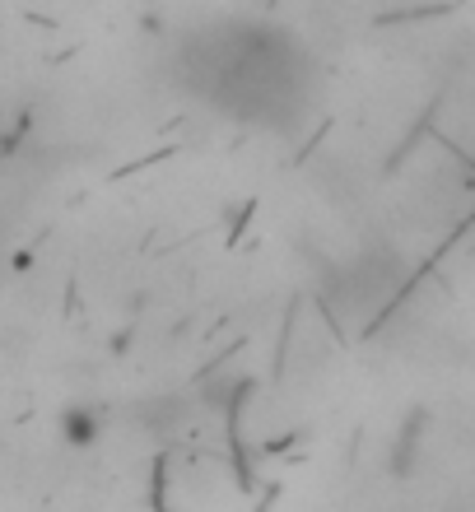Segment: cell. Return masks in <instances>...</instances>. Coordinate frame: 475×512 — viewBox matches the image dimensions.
Returning <instances> with one entry per match:
<instances>
[{
	"mask_svg": "<svg viewBox=\"0 0 475 512\" xmlns=\"http://www.w3.org/2000/svg\"><path fill=\"white\" fill-rule=\"evenodd\" d=\"M424 433H429V415H424V410H415V415L396 429V443H392V475L396 480L415 475V466H420V457H424Z\"/></svg>",
	"mask_w": 475,
	"mask_h": 512,
	"instance_id": "7a4b0ae2",
	"label": "cell"
},
{
	"mask_svg": "<svg viewBox=\"0 0 475 512\" xmlns=\"http://www.w3.org/2000/svg\"><path fill=\"white\" fill-rule=\"evenodd\" d=\"M56 433H61V443H66V447L89 452V447H98V438L108 433V415H103L98 405H89V401H75V405H66V410H61Z\"/></svg>",
	"mask_w": 475,
	"mask_h": 512,
	"instance_id": "6da1fadb",
	"label": "cell"
}]
</instances>
